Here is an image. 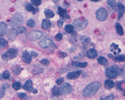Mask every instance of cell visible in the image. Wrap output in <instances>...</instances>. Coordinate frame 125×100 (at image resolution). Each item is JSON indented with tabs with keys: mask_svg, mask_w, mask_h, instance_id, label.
I'll return each mask as SVG.
<instances>
[{
	"mask_svg": "<svg viewBox=\"0 0 125 100\" xmlns=\"http://www.w3.org/2000/svg\"><path fill=\"white\" fill-rule=\"evenodd\" d=\"M100 86H101L100 82H92V83H90L88 86H86V87L84 88L82 94L84 95L85 97L93 96V95L98 91V89L100 88Z\"/></svg>",
	"mask_w": 125,
	"mask_h": 100,
	"instance_id": "1",
	"label": "cell"
},
{
	"mask_svg": "<svg viewBox=\"0 0 125 100\" xmlns=\"http://www.w3.org/2000/svg\"><path fill=\"white\" fill-rule=\"evenodd\" d=\"M119 73H120V69L116 65L110 66V67H108L106 69V71H105V74H106V76L109 79H115L119 75Z\"/></svg>",
	"mask_w": 125,
	"mask_h": 100,
	"instance_id": "2",
	"label": "cell"
},
{
	"mask_svg": "<svg viewBox=\"0 0 125 100\" xmlns=\"http://www.w3.org/2000/svg\"><path fill=\"white\" fill-rule=\"evenodd\" d=\"M87 24H88V21L84 18H77L73 21V25L77 30L84 29V28H86V26H87Z\"/></svg>",
	"mask_w": 125,
	"mask_h": 100,
	"instance_id": "3",
	"label": "cell"
},
{
	"mask_svg": "<svg viewBox=\"0 0 125 100\" xmlns=\"http://www.w3.org/2000/svg\"><path fill=\"white\" fill-rule=\"evenodd\" d=\"M16 55H17V49L10 48L2 55V58H3V60H10V59L15 58Z\"/></svg>",
	"mask_w": 125,
	"mask_h": 100,
	"instance_id": "4",
	"label": "cell"
},
{
	"mask_svg": "<svg viewBox=\"0 0 125 100\" xmlns=\"http://www.w3.org/2000/svg\"><path fill=\"white\" fill-rule=\"evenodd\" d=\"M108 17V12L106 9L104 8H99L97 11H96V18L98 19L99 21H104L106 20Z\"/></svg>",
	"mask_w": 125,
	"mask_h": 100,
	"instance_id": "5",
	"label": "cell"
},
{
	"mask_svg": "<svg viewBox=\"0 0 125 100\" xmlns=\"http://www.w3.org/2000/svg\"><path fill=\"white\" fill-rule=\"evenodd\" d=\"M39 46L42 47V48H49V47H53L54 46V43L53 41L49 38H43L42 40H40L39 42Z\"/></svg>",
	"mask_w": 125,
	"mask_h": 100,
	"instance_id": "6",
	"label": "cell"
},
{
	"mask_svg": "<svg viewBox=\"0 0 125 100\" xmlns=\"http://www.w3.org/2000/svg\"><path fill=\"white\" fill-rule=\"evenodd\" d=\"M22 22H23V17H22L21 14H19V13L14 14V16L12 18L13 25H19V24H21Z\"/></svg>",
	"mask_w": 125,
	"mask_h": 100,
	"instance_id": "7",
	"label": "cell"
},
{
	"mask_svg": "<svg viewBox=\"0 0 125 100\" xmlns=\"http://www.w3.org/2000/svg\"><path fill=\"white\" fill-rule=\"evenodd\" d=\"M28 37L30 38V39L32 41H34V40H38V39H40V38L42 37V32L40 31H32L29 35H28Z\"/></svg>",
	"mask_w": 125,
	"mask_h": 100,
	"instance_id": "8",
	"label": "cell"
},
{
	"mask_svg": "<svg viewBox=\"0 0 125 100\" xmlns=\"http://www.w3.org/2000/svg\"><path fill=\"white\" fill-rule=\"evenodd\" d=\"M60 91H61V94H68L72 91V87L69 83H64L63 86L60 87Z\"/></svg>",
	"mask_w": 125,
	"mask_h": 100,
	"instance_id": "9",
	"label": "cell"
},
{
	"mask_svg": "<svg viewBox=\"0 0 125 100\" xmlns=\"http://www.w3.org/2000/svg\"><path fill=\"white\" fill-rule=\"evenodd\" d=\"M80 75H81L80 71H73V72H69L67 74V78L68 79H76V78H78Z\"/></svg>",
	"mask_w": 125,
	"mask_h": 100,
	"instance_id": "10",
	"label": "cell"
},
{
	"mask_svg": "<svg viewBox=\"0 0 125 100\" xmlns=\"http://www.w3.org/2000/svg\"><path fill=\"white\" fill-rule=\"evenodd\" d=\"M116 7H117L116 9H118V19H120V18H122L125 9H124V6H123L122 3H118Z\"/></svg>",
	"mask_w": 125,
	"mask_h": 100,
	"instance_id": "11",
	"label": "cell"
},
{
	"mask_svg": "<svg viewBox=\"0 0 125 100\" xmlns=\"http://www.w3.org/2000/svg\"><path fill=\"white\" fill-rule=\"evenodd\" d=\"M6 31H7V24L4 22H0V37L5 35Z\"/></svg>",
	"mask_w": 125,
	"mask_h": 100,
	"instance_id": "12",
	"label": "cell"
},
{
	"mask_svg": "<svg viewBox=\"0 0 125 100\" xmlns=\"http://www.w3.org/2000/svg\"><path fill=\"white\" fill-rule=\"evenodd\" d=\"M86 55H87V57H89L90 59H94L96 56H97V51H96L95 49H89L87 52H86Z\"/></svg>",
	"mask_w": 125,
	"mask_h": 100,
	"instance_id": "13",
	"label": "cell"
},
{
	"mask_svg": "<svg viewBox=\"0 0 125 100\" xmlns=\"http://www.w3.org/2000/svg\"><path fill=\"white\" fill-rule=\"evenodd\" d=\"M22 58H23V60H24V62L27 63V64H29V63L31 62V55L28 53L27 51H25V52L23 53Z\"/></svg>",
	"mask_w": 125,
	"mask_h": 100,
	"instance_id": "14",
	"label": "cell"
},
{
	"mask_svg": "<svg viewBox=\"0 0 125 100\" xmlns=\"http://www.w3.org/2000/svg\"><path fill=\"white\" fill-rule=\"evenodd\" d=\"M41 26H42V28L44 30H48L51 27V22L48 20V19H44V20L42 21V25Z\"/></svg>",
	"mask_w": 125,
	"mask_h": 100,
	"instance_id": "15",
	"label": "cell"
},
{
	"mask_svg": "<svg viewBox=\"0 0 125 100\" xmlns=\"http://www.w3.org/2000/svg\"><path fill=\"white\" fill-rule=\"evenodd\" d=\"M19 34V31H18V28H13V29L9 32V37L11 38V39H13L14 37H16L17 35Z\"/></svg>",
	"mask_w": 125,
	"mask_h": 100,
	"instance_id": "16",
	"label": "cell"
},
{
	"mask_svg": "<svg viewBox=\"0 0 125 100\" xmlns=\"http://www.w3.org/2000/svg\"><path fill=\"white\" fill-rule=\"evenodd\" d=\"M32 86H33V84H32L31 80H27L26 83L24 84V89L27 90V91H31V90H32Z\"/></svg>",
	"mask_w": 125,
	"mask_h": 100,
	"instance_id": "17",
	"label": "cell"
},
{
	"mask_svg": "<svg viewBox=\"0 0 125 100\" xmlns=\"http://www.w3.org/2000/svg\"><path fill=\"white\" fill-rule=\"evenodd\" d=\"M104 85H105V87H106L107 89H111V88H113L114 87V82L112 81V80H106V81H105V83H104Z\"/></svg>",
	"mask_w": 125,
	"mask_h": 100,
	"instance_id": "18",
	"label": "cell"
},
{
	"mask_svg": "<svg viewBox=\"0 0 125 100\" xmlns=\"http://www.w3.org/2000/svg\"><path fill=\"white\" fill-rule=\"evenodd\" d=\"M58 13H59V15H60L61 17H66V18H69L68 14L66 13V10H65V9H63V8L59 7V8H58Z\"/></svg>",
	"mask_w": 125,
	"mask_h": 100,
	"instance_id": "19",
	"label": "cell"
},
{
	"mask_svg": "<svg viewBox=\"0 0 125 100\" xmlns=\"http://www.w3.org/2000/svg\"><path fill=\"white\" fill-rule=\"evenodd\" d=\"M52 94L53 96H60L61 95V91H60V87H54L53 90H52Z\"/></svg>",
	"mask_w": 125,
	"mask_h": 100,
	"instance_id": "20",
	"label": "cell"
},
{
	"mask_svg": "<svg viewBox=\"0 0 125 100\" xmlns=\"http://www.w3.org/2000/svg\"><path fill=\"white\" fill-rule=\"evenodd\" d=\"M98 63L99 64H101V65H103V66H106L107 64H108V62H107V60L104 58V57H102V56H100V57H98Z\"/></svg>",
	"mask_w": 125,
	"mask_h": 100,
	"instance_id": "21",
	"label": "cell"
},
{
	"mask_svg": "<svg viewBox=\"0 0 125 100\" xmlns=\"http://www.w3.org/2000/svg\"><path fill=\"white\" fill-rule=\"evenodd\" d=\"M65 31L67 33H69V34H72V33H74V27L72 25H66L65 26Z\"/></svg>",
	"mask_w": 125,
	"mask_h": 100,
	"instance_id": "22",
	"label": "cell"
},
{
	"mask_svg": "<svg viewBox=\"0 0 125 100\" xmlns=\"http://www.w3.org/2000/svg\"><path fill=\"white\" fill-rule=\"evenodd\" d=\"M26 9H27V11H30V12H33V13H35L37 11L36 9L33 7L32 4H30V3H27L26 4Z\"/></svg>",
	"mask_w": 125,
	"mask_h": 100,
	"instance_id": "23",
	"label": "cell"
},
{
	"mask_svg": "<svg viewBox=\"0 0 125 100\" xmlns=\"http://www.w3.org/2000/svg\"><path fill=\"white\" fill-rule=\"evenodd\" d=\"M73 66H77V67H86L87 63L86 62H72Z\"/></svg>",
	"mask_w": 125,
	"mask_h": 100,
	"instance_id": "24",
	"label": "cell"
},
{
	"mask_svg": "<svg viewBox=\"0 0 125 100\" xmlns=\"http://www.w3.org/2000/svg\"><path fill=\"white\" fill-rule=\"evenodd\" d=\"M114 60L119 61V62H123V61H125V55L121 54V55H118V56H114Z\"/></svg>",
	"mask_w": 125,
	"mask_h": 100,
	"instance_id": "25",
	"label": "cell"
},
{
	"mask_svg": "<svg viewBox=\"0 0 125 100\" xmlns=\"http://www.w3.org/2000/svg\"><path fill=\"white\" fill-rule=\"evenodd\" d=\"M116 31H117V33L119 35H123L124 34V32H123V28H122V26L120 25V24H116Z\"/></svg>",
	"mask_w": 125,
	"mask_h": 100,
	"instance_id": "26",
	"label": "cell"
},
{
	"mask_svg": "<svg viewBox=\"0 0 125 100\" xmlns=\"http://www.w3.org/2000/svg\"><path fill=\"white\" fill-rule=\"evenodd\" d=\"M118 89H121V90H125V81L122 82H117L116 83ZM124 96H125V91H124Z\"/></svg>",
	"mask_w": 125,
	"mask_h": 100,
	"instance_id": "27",
	"label": "cell"
},
{
	"mask_svg": "<svg viewBox=\"0 0 125 100\" xmlns=\"http://www.w3.org/2000/svg\"><path fill=\"white\" fill-rule=\"evenodd\" d=\"M44 13H45V16H46L47 18H52V17H54V13L52 12L51 10H48V9H46V10L44 11Z\"/></svg>",
	"mask_w": 125,
	"mask_h": 100,
	"instance_id": "28",
	"label": "cell"
},
{
	"mask_svg": "<svg viewBox=\"0 0 125 100\" xmlns=\"http://www.w3.org/2000/svg\"><path fill=\"white\" fill-rule=\"evenodd\" d=\"M110 47H111V50H113L114 51V53H119V52H120V49H119V47H118V45L117 44H111V46H110Z\"/></svg>",
	"mask_w": 125,
	"mask_h": 100,
	"instance_id": "29",
	"label": "cell"
},
{
	"mask_svg": "<svg viewBox=\"0 0 125 100\" xmlns=\"http://www.w3.org/2000/svg\"><path fill=\"white\" fill-rule=\"evenodd\" d=\"M107 3H108V5H109L110 7H112L113 9H116L117 4H116V2H115V0H108Z\"/></svg>",
	"mask_w": 125,
	"mask_h": 100,
	"instance_id": "30",
	"label": "cell"
},
{
	"mask_svg": "<svg viewBox=\"0 0 125 100\" xmlns=\"http://www.w3.org/2000/svg\"><path fill=\"white\" fill-rule=\"evenodd\" d=\"M113 98H114L113 94H110V95H108V96H101L100 97L101 100H113Z\"/></svg>",
	"mask_w": 125,
	"mask_h": 100,
	"instance_id": "31",
	"label": "cell"
},
{
	"mask_svg": "<svg viewBox=\"0 0 125 100\" xmlns=\"http://www.w3.org/2000/svg\"><path fill=\"white\" fill-rule=\"evenodd\" d=\"M12 87L15 89V90H19L21 88V84L19 83V82H14L13 84H12Z\"/></svg>",
	"mask_w": 125,
	"mask_h": 100,
	"instance_id": "32",
	"label": "cell"
},
{
	"mask_svg": "<svg viewBox=\"0 0 125 100\" xmlns=\"http://www.w3.org/2000/svg\"><path fill=\"white\" fill-rule=\"evenodd\" d=\"M35 25V21L33 20V19H29V20L27 21V26L28 27H34Z\"/></svg>",
	"mask_w": 125,
	"mask_h": 100,
	"instance_id": "33",
	"label": "cell"
},
{
	"mask_svg": "<svg viewBox=\"0 0 125 100\" xmlns=\"http://www.w3.org/2000/svg\"><path fill=\"white\" fill-rule=\"evenodd\" d=\"M5 95V86H2L0 89V98H2Z\"/></svg>",
	"mask_w": 125,
	"mask_h": 100,
	"instance_id": "34",
	"label": "cell"
},
{
	"mask_svg": "<svg viewBox=\"0 0 125 100\" xmlns=\"http://www.w3.org/2000/svg\"><path fill=\"white\" fill-rule=\"evenodd\" d=\"M31 2L33 5H35V6H39L40 4H41V0H31Z\"/></svg>",
	"mask_w": 125,
	"mask_h": 100,
	"instance_id": "35",
	"label": "cell"
},
{
	"mask_svg": "<svg viewBox=\"0 0 125 100\" xmlns=\"http://www.w3.org/2000/svg\"><path fill=\"white\" fill-rule=\"evenodd\" d=\"M9 77H10V73H9V71H8V70L4 71V73H3V78H4V79H8Z\"/></svg>",
	"mask_w": 125,
	"mask_h": 100,
	"instance_id": "36",
	"label": "cell"
},
{
	"mask_svg": "<svg viewBox=\"0 0 125 100\" xmlns=\"http://www.w3.org/2000/svg\"><path fill=\"white\" fill-rule=\"evenodd\" d=\"M7 45V41L3 38H0V47L1 46H6Z\"/></svg>",
	"mask_w": 125,
	"mask_h": 100,
	"instance_id": "37",
	"label": "cell"
},
{
	"mask_svg": "<svg viewBox=\"0 0 125 100\" xmlns=\"http://www.w3.org/2000/svg\"><path fill=\"white\" fill-rule=\"evenodd\" d=\"M17 28H18L19 33H25V32H26V28H25V27L20 26V27H17Z\"/></svg>",
	"mask_w": 125,
	"mask_h": 100,
	"instance_id": "38",
	"label": "cell"
},
{
	"mask_svg": "<svg viewBox=\"0 0 125 100\" xmlns=\"http://www.w3.org/2000/svg\"><path fill=\"white\" fill-rule=\"evenodd\" d=\"M18 97L20 99H27V95L25 93H19L18 94Z\"/></svg>",
	"mask_w": 125,
	"mask_h": 100,
	"instance_id": "39",
	"label": "cell"
},
{
	"mask_svg": "<svg viewBox=\"0 0 125 100\" xmlns=\"http://www.w3.org/2000/svg\"><path fill=\"white\" fill-rule=\"evenodd\" d=\"M40 63L43 64V65H48V64H49V60H48V59H43V60H41Z\"/></svg>",
	"mask_w": 125,
	"mask_h": 100,
	"instance_id": "40",
	"label": "cell"
},
{
	"mask_svg": "<svg viewBox=\"0 0 125 100\" xmlns=\"http://www.w3.org/2000/svg\"><path fill=\"white\" fill-rule=\"evenodd\" d=\"M63 81H64V79L63 78H62V77H60V78H58V79H57V81H56V83L57 84H62V83H63Z\"/></svg>",
	"mask_w": 125,
	"mask_h": 100,
	"instance_id": "41",
	"label": "cell"
},
{
	"mask_svg": "<svg viewBox=\"0 0 125 100\" xmlns=\"http://www.w3.org/2000/svg\"><path fill=\"white\" fill-rule=\"evenodd\" d=\"M62 39V34H61V33H58V34H57L56 35V40H61Z\"/></svg>",
	"mask_w": 125,
	"mask_h": 100,
	"instance_id": "42",
	"label": "cell"
},
{
	"mask_svg": "<svg viewBox=\"0 0 125 100\" xmlns=\"http://www.w3.org/2000/svg\"><path fill=\"white\" fill-rule=\"evenodd\" d=\"M120 73H121L124 77H125V66H123V68L121 69V71H120Z\"/></svg>",
	"mask_w": 125,
	"mask_h": 100,
	"instance_id": "43",
	"label": "cell"
},
{
	"mask_svg": "<svg viewBox=\"0 0 125 100\" xmlns=\"http://www.w3.org/2000/svg\"><path fill=\"white\" fill-rule=\"evenodd\" d=\"M59 55H60V57H62V58H64V57L67 56V54H66V53H63V52H59Z\"/></svg>",
	"mask_w": 125,
	"mask_h": 100,
	"instance_id": "44",
	"label": "cell"
},
{
	"mask_svg": "<svg viewBox=\"0 0 125 100\" xmlns=\"http://www.w3.org/2000/svg\"><path fill=\"white\" fill-rule=\"evenodd\" d=\"M62 25H63V22H62L61 20H59V21H58V26H60V27H61Z\"/></svg>",
	"mask_w": 125,
	"mask_h": 100,
	"instance_id": "45",
	"label": "cell"
},
{
	"mask_svg": "<svg viewBox=\"0 0 125 100\" xmlns=\"http://www.w3.org/2000/svg\"><path fill=\"white\" fill-rule=\"evenodd\" d=\"M38 54H37V52H32L31 53V56H37Z\"/></svg>",
	"mask_w": 125,
	"mask_h": 100,
	"instance_id": "46",
	"label": "cell"
},
{
	"mask_svg": "<svg viewBox=\"0 0 125 100\" xmlns=\"http://www.w3.org/2000/svg\"><path fill=\"white\" fill-rule=\"evenodd\" d=\"M108 56H109V57H110V58H111V59H114V55H112V54H109Z\"/></svg>",
	"mask_w": 125,
	"mask_h": 100,
	"instance_id": "47",
	"label": "cell"
},
{
	"mask_svg": "<svg viewBox=\"0 0 125 100\" xmlns=\"http://www.w3.org/2000/svg\"><path fill=\"white\" fill-rule=\"evenodd\" d=\"M92 2H98V1H100V0H91Z\"/></svg>",
	"mask_w": 125,
	"mask_h": 100,
	"instance_id": "48",
	"label": "cell"
},
{
	"mask_svg": "<svg viewBox=\"0 0 125 100\" xmlns=\"http://www.w3.org/2000/svg\"><path fill=\"white\" fill-rule=\"evenodd\" d=\"M77 1H80V2H81V1H83V0H77Z\"/></svg>",
	"mask_w": 125,
	"mask_h": 100,
	"instance_id": "49",
	"label": "cell"
}]
</instances>
